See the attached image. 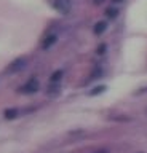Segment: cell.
<instances>
[{
	"mask_svg": "<svg viewBox=\"0 0 147 153\" xmlns=\"http://www.w3.org/2000/svg\"><path fill=\"white\" fill-rule=\"evenodd\" d=\"M104 89H106V86H98V88H94V89H93L90 94H91V96H94V94H99V93H102Z\"/></svg>",
	"mask_w": 147,
	"mask_h": 153,
	"instance_id": "9c48e42d",
	"label": "cell"
},
{
	"mask_svg": "<svg viewBox=\"0 0 147 153\" xmlns=\"http://www.w3.org/2000/svg\"><path fill=\"white\" fill-rule=\"evenodd\" d=\"M112 2H115V3H120V2H123V0H112Z\"/></svg>",
	"mask_w": 147,
	"mask_h": 153,
	"instance_id": "4fadbf2b",
	"label": "cell"
},
{
	"mask_svg": "<svg viewBox=\"0 0 147 153\" xmlns=\"http://www.w3.org/2000/svg\"><path fill=\"white\" fill-rule=\"evenodd\" d=\"M24 67H26V59H16L7 70H8V72H18V70L24 69Z\"/></svg>",
	"mask_w": 147,
	"mask_h": 153,
	"instance_id": "3957f363",
	"label": "cell"
},
{
	"mask_svg": "<svg viewBox=\"0 0 147 153\" xmlns=\"http://www.w3.org/2000/svg\"><path fill=\"white\" fill-rule=\"evenodd\" d=\"M16 115H18V110L11 108V110H7V112H5V118L7 120H13V118H16Z\"/></svg>",
	"mask_w": 147,
	"mask_h": 153,
	"instance_id": "52a82bcc",
	"label": "cell"
},
{
	"mask_svg": "<svg viewBox=\"0 0 147 153\" xmlns=\"http://www.w3.org/2000/svg\"><path fill=\"white\" fill-rule=\"evenodd\" d=\"M37 89H39V80H37V78L27 80L26 83L22 85V88H21V91L24 94H32V93H35Z\"/></svg>",
	"mask_w": 147,
	"mask_h": 153,
	"instance_id": "7a4b0ae2",
	"label": "cell"
},
{
	"mask_svg": "<svg viewBox=\"0 0 147 153\" xmlns=\"http://www.w3.org/2000/svg\"><path fill=\"white\" fill-rule=\"evenodd\" d=\"M91 2H93L94 5H101V3L104 2V0H91Z\"/></svg>",
	"mask_w": 147,
	"mask_h": 153,
	"instance_id": "8fae6325",
	"label": "cell"
},
{
	"mask_svg": "<svg viewBox=\"0 0 147 153\" xmlns=\"http://www.w3.org/2000/svg\"><path fill=\"white\" fill-rule=\"evenodd\" d=\"M106 29H107V24L104 22V21H101V22H98L96 26H94V33H96V35H101Z\"/></svg>",
	"mask_w": 147,
	"mask_h": 153,
	"instance_id": "5b68a950",
	"label": "cell"
},
{
	"mask_svg": "<svg viewBox=\"0 0 147 153\" xmlns=\"http://www.w3.org/2000/svg\"><path fill=\"white\" fill-rule=\"evenodd\" d=\"M94 153H107V150H99V152H94Z\"/></svg>",
	"mask_w": 147,
	"mask_h": 153,
	"instance_id": "7c38bea8",
	"label": "cell"
},
{
	"mask_svg": "<svg viewBox=\"0 0 147 153\" xmlns=\"http://www.w3.org/2000/svg\"><path fill=\"white\" fill-rule=\"evenodd\" d=\"M104 51H106V45H99V48H98V54H104Z\"/></svg>",
	"mask_w": 147,
	"mask_h": 153,
	"instance_id": "30bf717a",
	"label": "cell"
},
{
	"mask_svg": "<svg viewBox=\"0 0 147 153\" xmlns=\"http://www.w3.org/2000/svg\"><path fill=\"white\" fill-rule=\"evenodd\" d=\"M117 14H118V10H115V8H107L106 10V16L110 18V19L117 18Z\"/></svg>",
	"mask_w": 147,
	"mask_h": 153,
	"instance_id": "8992f818",
	"label": "cell"
},
{
	"mask_svg": "<svg viewBox=\"0 0 147 153\" xmlns=\"http://www.w3.org/2000/svg\"><path fill=\"white\" fill-rule=\"evenodd\" d=\"M61 76H63V70H56L53 75H51V83H56V81H59L61 80Z\"/></svg>",
	"mask_w": 147,
	"mask_h": 153,
	"instance_id": "ba28073f",
	"label": "cell"
},
{
	"mask_svg": "<svg viewBox=\"0 0 147 153\" xmlns=\"http://www.w3.org/2000/svg\"><path fill=\"white\" fill-rule=\"evenodd\" d=\"M56 33H51V35H48L45 38V42H43V45H42V48H43V50H48V48L53 45V43H56Z\"/></svg>",
	"mask_w": 147,
	"mask_h": 153,
	"instance_id": "277c9868",
	"label": "cell"
},
{
	"mask_svg": "<svg viewBox=\"0 0 147 153\" xmlns=\"http://www.w3.org/2000/svg\"><path fill=\"white\" fill-rule=\"evenodd\" d=\"M53 7L59 13L67 14L70 11V8H72V5H70V0H53Z\"/></svg>",
	"mask_w": 147,
	"mask_h": 153,
	"instance_id": "6da1fadb",
	"label": "cell"
}]
</instances>
